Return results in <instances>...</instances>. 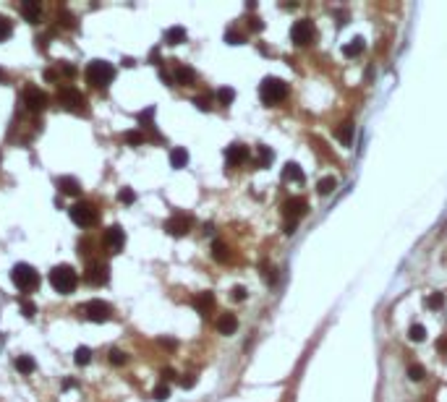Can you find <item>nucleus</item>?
Masks as SVG:
<instances>
[{"label": "nucleus", "instance_id": "f257e3e1", "mask_svg": "<svg viewBox=\"0 0 447 402\" xmlns=\"http://www.w3.org/2000/svg\"><path fill=\"white\" fill-rule=\"evenodd\" d=\"M84 76H86V81L92 86L108 89L112 84V78H116V68H112V63H108V60H92L84 68Z\"/></svg>", "mask_w": 447, "mask_h": 402}, {"label": "nucleus", "instance_id": "f03ea898", "mask_svg": "<svg viewBox=\"0 0 447 402\" xmlns=\"http://www.w3.org/2000/svg\"><path fill=\"white\" fill-rule=\"evenodd\" d=\"M50 285L55 287V293L60 295H71L78 285V274L74 267H68V264H60V267H52L50 272Z\"/></svg>", "mask_w": 447, "mask_h": 402}, {"label": "nucleus", "instance_id": "7ed1b4c3", "mask_svg": "<svg viewBox=\"0 0 447 402\" xmlns=\"http://www.w3.org/2000/svg\"><path fill=\"white\" fill-rule=\"evenodd\" d=\"M10 280H14V285L21 293H32L40 287V272L34 269L32 264H16V267L10 269Z\"/></svg>", "mask_w": 447, "mask_h": 402}, {"label": "nucleus", "instance_id": "20e7f679", "mask_svg": "<svg viewBox=\"0 0 447 402\" xmlns=\"http://www.w3.org/2000/svg\"><path fill=\"white\" fill-rule=\"evenodd\" d=\"M58 102H60V105H63L68 112H76V115H89L86 97H84L76 86H60V91H58Z\"/></svg>", "mask_w": 447, "mask_h": 402}, {"label": "nucleus", "instance_id": "39448f33", "mask_svg": "<svg viewBox=\"0 0 447 402\" xmlns=\"http://www.w3.org/2000/svg\"><path fill=\"white\" fill-rule=\"evenodd\" d=\"M285 91H288V86H285L282 78H274V76H267L264 81L259 84V97L264 105H278V102L285 97Z\"/></svg>", "mask_w": 447, "mask_h": 402}, {"label": "nucleus", "instance_id": "423d86ee", "mask_svg": "<svg viewBox=\"0 0 447 402\" xmlns=\"http://www.w3.org/2000/svg\"><path fill=\"white\" fill-rule=\"evenodd\" d=\"M68 214H71V220L78 227H92V225H97V220H100V212L89 201H76L71 209H68Z\"/></svg>", "mask_w": 447, "mask_h": 402}, {"label": "nucleus", "instance_id": "0eeeda50", "mask_svg": "<svg viewBox=\"0 0 447 402\" xmlns=\"http://www.w3.org/2000/svg\"><path fill=\"white\" fill-rule=\"evenodd\" d=\"M78 314H84L89 321H97V324H102V321H110L112 308H110L105 301H89V303H84V308L78 306Z\"/></svg>", "mask_w": 447, "mask_h": 402}, {"label": "nucleus", "instance_id": "6e6552de", "mask_svg": "<svg viewBox=\"0 0 447 402\" xmlns=\"http://www.w3.org/2000/svg\"><path fill=\"white\" fill-rule=\"evenodd\" d=\"M314 37H316V29H314L312 21H306V18L296 21V24L290 26V39H293L296 44H312Z\"/></svg>", "mask_w": 447, "mask_h": 402}, {"label": "nucleus", "instance_id": "1a4fd4ad", "mask_svg": "<svg viewBox=\"0 0 447 402\" xmlns=\"http://www.w3.org/2000/svg\"><path fill=\"white\" fill-rule=\"evenodd\" d=\"M24 105L29 112H42L48 107V94L40 89V86H26L24 89Z\"/></svg>", "mask_w": 447, "mask_h": 402}, {"label": "nucleus", "instance_id": "9d476101", "mask_svg": "<svg viewBox=\"0 0 447 402\" xmlns=\"http://www.w3.org/2000/svg\"><path fill=\"white\" fill-rule=\"evenodd\" d=\"M191 225H194V220L188 214H173L170 220L165 222V233H170V235H176V238H180V235H186L188 230H191Z\"/></svg>", "mask_w": 447, "mask_h": 402}, {"label": "nucleus", "instance_id": "9b49d317", "mask_svg": "<svg viewBox=\"0 0 447 402\" xmlns=\"http://www.w3.org/2000/svg\"><path fill=\"white\" fill-rule=\"evenodd\" d=\"M84 277H86V282H92V285H105V282L110 280V269H108V264H102V261H89Z\"/></svg>", "mask_w": 447, "mask_h": 402}, {"label": "nucleus", "instance_id": "f8f14e48", "mask_svg": "<svg viewBox=\"0 0 447 402\" xmlns=\"http://www.w3.org/2000/svg\"><path fill=\"white\" fill-rule=\"evenodd\" d=\"M248 159V146H244V144H230L225 149V162H228V167H238V165H244Z\"/></svg>", "mask_w": 447, "mask_h": 402}, {"label": "nucleus", "instance_id": "ddd939ff", "mask_svg": "<svg viewBox=\"0 0 447 402\" xmlns=\"http://www.w3.org/2000/svg\"><path fill=\"white\" fill-rule=\"evenodd\" d=\"M105 243L110 246L112 254H120L123 246H126V233H123V227H118V225L108 227V230H105Z\"/></svg>", "mask_w": 447, "mask_h": 402}, {"label": "nucleus", "instance_id": "4468645a", "mask_svg": "<svg viewBox=\"0 0 447 402\" xmlns=\"http://www.w3.org/2000/svg\"><path fill=\"white\" fill-rule=\"evenodd\" d=\"M306 214V204H304V199H288L285 201V217H288L290 222H296L298 217H304Z\"/></svg>", "mask_w": 447, "mask_h": 402}, {"label": "nucleus", "instance_id": "2eb2a0df", "mask_svg": "<svg viewBox=\"0 0 447 402\" xmlns=\"http://www.w3.org/2000/svg\"><path fill=\"white\" fill-rule=\"evenodd\" d=\"M21 13H24V18L29 24H37L40 16H42V5L37 0H24V3H21Z\"/></svg>", "mask_w": 447, "mask_h": 402}, {"label": "nucleus", "instance_id": "dca6fc26", "mask_svg": "<svg viewBox=\"0 0 447 402\" xmlns=\"http://www.w3.org/2000/svg\"><path fill=\"white\" fill-rule=\"evenodd\" d=\"M173 78H176V84H180V86H191L194 81H196V73H194V68H188V65H176Z\"/></svg>", "mask_w": 447, "mask_h": 402}, {"label": "nucleus", "instance_id": "f3484780", "mask_svg": "<svg viewBox=\"0 0 447 402\" xmlns=\"http://www.w3.org/2000/svg\"><path fill=\"white\" fill-rule=\"evenodd\" d=\"M58 188L66 196H78V193H82V183L71 175H66V178H58Z\"/></svg>", "mask_w": 447, "mask_h": 402}, {"label": "nucleus", "instance_id": "a211bd4d", "mask_svg": "<svg viewBox=\"0 0 447 402\" xmlns=\"http://www.w3.org/2000/svg\"><path fill=\"white\" fill-rule=\"evenodd\" d=\"M236 329H238V319L233 314H222L217 319V332H220V335H233Z\"/></svg>", "mask_w": 447, "mask_h": 402}, {"label": "nucleus", "instance_id": "6ab92c4d", "mask_svg": "<svg viewBox=\"0 0 447 402\" xmlns=\"http://www.w3.org/2000/svg\"><path fill=\"white\" fill-rule=\"evenodd\" d=\"M212 306H214V295L212 293H199L196 298H194V308H196L199 314H207Z\"/></svg>", "mask_w": 447, "mask_h": 402}, {"label": "nucleus", "instance_id": "aec40b11", "mask_svg": "<svg viewBox=\"0 0 447 402\" xmlns=\"http://www.w3.org/2000/svg\"><path fill=\"white\" fill-rule=\"evenodd\" d=\"M170 165H173L176 170H183L188 165V152L186 149H180V146H176L173 152H170Z\"/></svg>", "mask_w": 447, "mask_h": 402}, {"label": "nucleus", "instance_id": "412c9836", "mask_svg": "<svg viewBox=\"0 0 447 402\" xmlns=\"http://www.w3.org/2000/svg\"><path fill=\"white\" fill-rule=\"evenodd\" d=\"M165 42H168V44L186 42V29H183V26H170V29L165 31Z\"/></svg>", "mask_w": 447, "mask_h": 402}, {"label": "nucleus", "instance_id": "4be33fe9", "mask_svg": "<svg viewBox=\"0 0 447 402\" xmlns=\"http://www.w3.org/2000/svg\"><path fill=\"white\" fill-rule=\"evenodd\" d=\"M16 369L21 374H34V371H37V363H34L32 355H18V358H16Z\"/></svg>", "mask_w": 447, "mask_h": 402}, {"label": "nucleus", "instance_id": "5701e85b", "mask_svg": "<svg viewBox=\"0 0 447 402\" xmlns=\"http://www.w3.org/2000/svg\"><path fill=\"white\" fill-rule=\"evenodd\" d=\"M282 180H298L301 183L304 180V172H301V167L298 165H293V162H288L282 167Z\"/></svg>", "mask_w": 447, "mask_h": 402}, {"label": "nucleus", "instance_id": "b1692460", "mask_svg": "<svg viewBox=\"0 0 447 402\" xmlns=\"http://www.w3.org/2000/svg\"><path fill=\"white\" fill-rule=\"evenodd\" d=\"M212 256H214L217 261H228V259H230V251H228V246H225V243L214 240V243H212Z\"/></svg>", "mask_w": 447, "mask_h": 402}, {"label": "nucleus", "instance_id": "393cba45", "mask_svg": "<svg viewBox=\"0 0 447 402\" xmlns=\"http://www.w3.org/2000/svg\"><path fill=\"white\" fill-rule=\"evenodd\" d=\"M364 52V39H353L350 44H346L342 47V55L346 57H356V55H361Z\"/></svg>", "mask_w": 447, "mask_h": 402}, {"label": "nucleus", "instance_id": "a878e982", "mask_svg": "<svg viewBox=\"0 0 447 402\" xmlns=\"http://www.w3.org/2000/svg\"><path fill=\"white\" fill-rule=\"evenodd\" d=\"M152 118H154V107H146V110H142V112H139V123H142V128L154 131V123H152Z\"/></svg>", "mask_w": 447, "mask_h": 402}, {"label": "nucleus", "instance_id": "bb28decb", "mask_svg": "<svg viewBox=\"0 0 447 402\" xmlns=\"http://www.w3.org/2000/svg\"><path fill=\"white\" fill-rule=\"evenodd\" d=\"M217 99H220V105H233V99H236V91L230 86H222V89H217Z\"/></svg>", "mask_w": 447, "mask_h": 402}, {"label": "nucleus", "instance_id": "cd10ccee", "mask_svg": "<svg viewBox=\"0 0 447 402\" xmlns=\"http://www.w3.org/2000/svg\"><path fill=\"white\" fill-rule=\"evenodd\" d=\"M408 337L414 342H424V340H426V327H424V324H410Z\"/></svg>", "mask_w": 447, "mask_h": 402}, {"label": "nucleus", "instance_id": "c85d7f7f", "mask_svg": "<svg viewBox=\"0 0 447 402\" xmlns=\"http://www.w3.org/2000/svg\"><path fill=\"white\" fill-rule=\"evenodd\" d=\"M10 34H14V24H10L8 16H0V42H6Z\"/></svg>", "mask_w": 447, "mask_h": 402}, {"label": "nucleus", "instance_id": "c756f323", "mask_svg": "<svg viewBox=\"0 0 447 402\" xmlns=\"http://www.w3.org/2000/svg\"><path fill=\"white\" fill-rule=\"evenodd\" d=\"M335 186H338V180H335V178H322V180L316 183V191H319V193H324V196H327V193H332V191H335Z\"/></svg>", "mask_w": 447, "mask_h": 402}, {"label": "nucleus", "instance_id": "7c9ffc66", "mask_svg": "<svg viewBox=\"0 0 447 402\" xmlns=\"http://www.w3.org/2000/svg\"><path fill=\"white\" fill-rule=\"evenodd\" d=\"M123 139H126V144L139 146V144H144V133H142V131H126V133H123Z\"/></svg>", "mask_w": 447, "mask_h": 402}, {"label": "nucleus", "instance_id": "2f4dec72", "mask_svg": "<svg viewBox=\"0 0 447 402\" xmlns=\"http://www.w3.org/2000/svg\"><path fill=\"white\" fill-rule=\"evenodd\" d=\"M270 162H272V152H270L267 146H259V154H256V165H259V167H267Z\"/></svg>", "mask_w": 447, "mask_h": 402}, {"label": "nucleus", "instance_id": "473e14b6", "mask_svg": "<svg viewBox=\"0 0 447 402\" xmlns=\"http://www.w3.org/2000/svg\"><path fill=\"white\" fill-rule=\"evenodd\" d=\"M74 361H76L78 366H86V363L92 361V350H89V348H78L76 355H74Z\"/></svg>", "mask_w": 447, "mask_h": 402}, {"label": "nucleus", "instance_id": "72a5a7b5", "mask_svg": "<svg viewBox=\"0 0 447 402\" xmlns=\"http://www.w3.org/2000/svg\"><path fill=\"white\" fill-rule=\"evenodd\" d=\"M194 105H196L199 110H204V112H210V110H212V97H210V94L194 97Z\"/></svg>", "mask_w": 447, "mask_h": 402}, {"label": "nucleus", "instance_id": "f704fd0d", "mask_svg": "<svg viewBox=\"0 0 447 402\" xmlns=\"http://www.w3.org/2000/svg\"><path fill=\"white\" fill-rule=\"evenodd\" d=\"M126 361H128V355H126L123 350H118V348L110 350V363H112V366H123Z\"/></svg>", "mask_w": 447, "mask_h": 402}, {"label": "nucleus", "instance_id": "c9c22d12", "mask_svg": "<svg viewBox=\"0 0 447 402\" xmlns=\"http://www.w3.org/2000/svg\"><path fill=\"white\" fill-rule=\"evenodd\" d=\"M225 42L228 44H244V34L236 31V29H228L225 31Z\"/></svg>", "mask_w": 447, "mask_h": 402}, {"label": "nucleus", "instance_id": "e433bc0d", "mask_svg": "<svg viewBox=\"0 0 447 402\" xmlns=\"http://www.w3.org/2000/svg\"><path fill=\"white\" fill-rule=\"evenodd\" d=\"M168 397H170V387H168V384H157V387H154V400H157V402H165Z\"/></svg>", "mask_w": 447, "mask_h": 402}, {"label": "nucleus", "instance_id": "4c0bfd02", "mask_svg": "<svg viewBox=\"0 0 447 402\" xmlns=\"http://www.w3.org/2000/svg\"><path fill=\"white\" fill-rule=\"evenodd\" d=\"M442 303H444V295H442V293H434V295L426 298V306L434 308V311H437V308H442Z\"/></svg>", "mask_w": 447, "mask_h": 402}, {"label": "nucleus", "instance_id": "58836bf2", "mask_svg": "<svg viewBox=\"0 0 447 402\" xmlns=\"http://www.w3.org/2000/svg\"><path fill=\"white\" fill-rule=\"evenodd\" d=\"M118 201H120V204H134V201H136V193H134L131 188H120Z\"/></svg>", "mask_w": 447, "mask_h": 402}, {"label": "nucleus", "instance_id": "ea45409f", "mask_svg": "<svg viewBox=\"0 0 447 402\" xmlns=\"http://www.w3.org/2000/svg\"><path fill=\"white\" fill-rule=\"evenodd\" d=\"M338 139L346 144V146L350 144V139H353V128H350V125H342V128L338 131Z\"/></svg>", "mask_w": 447, "mask_h": 402}, {"label": "nucleus", "instance_id": "a19ab883", "mask_svg": "<svg viewBox=\"0 0 447 402\" xmlns=\"http://www.w3.org/2000/svg\"><path fill=\"white\" fill-rule=\"evenodd\" d=\"M408 376L414 379V382H421V379L426 376V371H424V369H421L418 363H414V366H410V369H408Z\"/></svg>", "mask_w": 447, "mask_h": 402}, {"label": "nucleus", "instance_id": "79ce46f5", "mask_svg": "<svg viewBox=\"0 0 447 402\" xmlns=\"http://www.w3.org/2000/svg\"><path fill=\"white\" fill-rule=\"evenodd\" d=\"M21 308H24V316H29V319L37 314V306H34L32 301H21Z\"/></svg>", "mask_w": 447, "mask_h": 402}, {"label": "nucleus", "instance_id": "37998d69", "mask_svg": "<svg viewBox=\"0 0 447 402\" xmlns=\"http://www.w3.org/2000/svg\"><path fill=\"white\" fill-rule=\"evenodd\" d=\"M60 18H63V26H68V29H74V26H76V18H74L71 13H68V10H63Z\"/></svg>", "mask_w": 447, "mask_h": 402}, {"label": "nucleus", "instance_id": "c03bdc74", "mask_svg": "<svg viewBox=\"0 0 447 402\" xmlns=\"http://www.w3.org/2000/svg\"><path fill=\"white\" fill-rule=\"evenodd\" d=\"M194 384H196V379H194L191 374H186V376H183V379H180V387H183V389H191Z\"/></svg>", "mask_w": 447, "mask_h": 402}, {"label": "nucleus", "instance_id": "a18cd8bd", "mask_svg": "<svg viewBox=\"0 0 447 402\" xmlns=\"http://www.w3.org/2000/svg\"><path fill=\"white\" fill-rule=\"evenodd\" d=\"M244 298H246L244 287H233V301H244Z\"/></svg>", "mask_w": 447, "mask_h": 402}, {"label": "nucleus", "instance_id": "49530a36", "mask_svg": "<svg viewBox=\"0 0 447 402\" xmlns=\"http://www.w3.org/2000/svg\"><path fill=\"white\" fill-rule=\"evenodd\" d=\"M60 68H63V73H66V76H76V68H74L71 63H60Z\"/></svg>", "mask_w": 447, "mask_h": 402}, {"label": "nucleus", "instance_id": "de8ad7c7", "mask_svg": "<svg viewBox=\"0 0 447 402\" xmlns=\"http://www.w3.org/2000/svg\"><path fill=\"white\" fill-rule=\"evenodd\" d=\"M248 26H251V29H262V18H251Z\"/></svg>", "mask_w": 447, "mask_h": 402}, {"label": "nucleus", "instance_id": "09e8293b", "mask_svg": "<svg viewBox=\"0 0 447 402\" xmlns=\"http://www.w3.org/2000/svg\"><path fill=\"white\" fill-rule=\"evenodd\" d=\"M44 78H48V81H55V78H58V73H55V71H44Z\"/></svg>", "mask_w": 447, "mask_h": 402}, {"label": "nucleus", "instance_id": "8fccbe9b", "mask_svg": "<svg viewBox=\"0 0 447 402\" xmlns=\"http://www.w3.org/2000/svg\"><path fill=\"white\" fill-rule=\"evenodd\" d=\"M123 65H126V68H134L136 63H134V57H126V60H123Z\"/></svg>", "mask_w": 447, "mask_h": 402}, {"label": "nucleus", "instance_id": "3c124183", "mask_svg": "<svg viewBox=\"0 0 447 402\" xmlns=\"http://www.w3.org/2000/svg\"><path fill=\"white\" fill-rule=\"evenodd\" d=\"M162 379H173V369H165V371H162Z\"/></svg>", "mask_w": 447, "mask_h": 402}, {"label": "nucleus", "instance_id": "603ef678", "mask_svg": "<svg viewBox=\"0 0 447 402\" xmlns=\"http://www.w3.org/2000/svg\"><path fill=\"white\" fill-rule=\"evenodd\" d=\"M440 348H442V350H447V340H440Z\"/></svg>", "mask_w": 447, "mask_h": 402}, {"label": "nucleus", "instance_id": "864d4df0", "mask_svg": "<svg viewBox=\"0 0 447 402\" xmlns=\"http://www.w3.org/2000/svg\"><path fill=\"white\" fill-rule=\"evenodd\" d=\"M3 78H6V73H3V71H0V81H3Z\"/></svg>", "mask_w": 447, "mask_h": 402}]
</instances>
